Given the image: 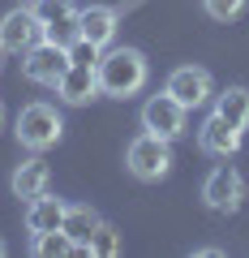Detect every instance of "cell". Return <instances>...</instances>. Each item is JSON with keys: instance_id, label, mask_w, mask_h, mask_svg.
Listing matches in <instances>:
<instances>
[{"instance_id": "1", "label": "cell", "mask_w": 249, "mask_h": 258, "mask_svg": "<svg viewBox=\"0 0 249 258\" xmlns=\"http://www.w3.org/2000/svg\"><path fill=\"white\" fill-rule=\"evenodd\" d=\"M95 74H99V95H108V99H129V95H138L146 86L150 60H146L142 47H103Z\"/></svg>"}, {"instance_id": "2", "label": "cell", "mask_w": 249, "mask_h": 258, "mask_svg": "<svg viewBox=\"0 0 249 258\" xmlns=\"http://www.w3.org/2000/svg\"><path fill=\"white\" fill-rule=\"evenodd\" d=\"M13 134H18V147H22V151L43 155V151H52L56 142L65 138V120H60V112H56L52 103L35 99V103H26V108L18 112Z\"/></svg>"}, {"instance_id": "3", "label": "cell", "mask_w": 249, "mask_h": 258, "mask_svg": "<svg viewBox=\"0 0 249 258\" xmlns=\"http://www.w3.org/2000/svg\"><path fill=\"white\" fill-rule=\"evenodd\" d=\"M125 172H129L133 181H146V185L163 181V176L172 172V142L142 129L138 138L125 147Z\"/></svg>"}, {"instance_id": "4", "label": "cell", "mask_w": 249, "mask_h": 258, "mask_svg": "<svg viewBox=\"0 0 249 258\" xmlns=\"http://www.w3.org/2000/svg\"><path fill=\"white\" fill-rule=\"evenodd\" d=\"M69 43H56V39H39L35 47H26L22 52V78L26 82H35V86H52L56 91V82L65 78V69H69Z\"/></svg>"}, {"instance_id": "5", "label": "cell", "mask_w": 249, "mask_h": 258, "mask_svg": "<svg viewBox=\"0 0 249 258\" xmlns=\"http://www.w3.org/2000/svg\"><path fill=\"white\" fill-rule=\"evenodd\" d=\"M245 198H249V185H245V176H240L232 164H219V168L206 172V181H202V203L211 207L215 215H236L240 207H245Z\"/></svg>"}, {"instance_id": "6", "label": "cell", "mask_w": 249, "mask_h": 258, "mask_svg": "<svg viewBox=\"0 0 249 258\" xmlns=\"http://www.w3.org/2000/svg\"><path fill=\"white\" fill-rule=\"evenodd\" d=\"M163 91L172 95L181 108H206V103L215 99V78H211V69H202V64H176L172 74H168V82H163Z\"/></svg>"}, {"instance_id": "7", "label": "cell", "mask_w": 249, "mask_h": 258, "mask_svg": "<svg viewBox=\"0 0 249 258\" xmlns=\"http://www.w3.org/2000/svg\"><path fill=\"white\" fill-rule=\"evenodd\" d=\"M185 125H189V108H181L168 91H163V95H150V99L142 103V129L155 134V138L176 142V138L185 134Z\"/></svg>"}, {"instance_id": "8", "label": "cell", "mask_w": 249, "mask_h": 258, "mask_svg": "<svg viewBox=\"0 0 249 258\" xmlns=\"http://www.w3.org/2000/svg\"><path fill=\"white\" fill-rule=\"evenodd\" d=\"M39 39H43V26H39V18H35L30 5H18V9H9L0 18V52L5 56H22L26 47H35Z\"/></svg>"}, {"instance_id": "9", "label": "cell", "mask_w": 249, "mask_h": 258, "mask_svg": "<svg viewBox=\"0 0 249 258\" xmlns=\"http://www.w3.org/2000/svg\"><path fill=\"white\" fill-rule=\"evenodd\" d=\"M116 30H120V13L112 5H82L77 9V30L73 39H86L95 47H112L116 43Z\"/></svg>"}, {"instance_id": "10", "label": "cell", "mask_w": 249, "mask_h": 258, "mask_svg": "<svg viewBox=\"0 0 249 258\" xmlns=\"http://www.w3.org/2000/svg\"><path fill=\"white\" fill-rule=\"evenodd\" d=\"M39 18V26H43V39H56V43H69L77 30V0H35L30 5Z\"/></svg>"}, {"instance_id": "11", "label": "cell", "mask_w": 249, "mask_h": 258, "mask_svg": "<svg viewBox=\"0 0 249 258\" xmlns=\"http://www.w3.org/2000/svg\"><path fill=\"white\" fill-rule=\"evenodd\" d=\"M240 138H245V134H236L223 116H215V112H211V116L202 120V129H198V151L211 155V159H228V155H236V151H240Z\"/></svg>"}, {"instance_id": "12", "label": "cell", "mask_w": 249, "mask_h": 258, "mask_svg": "<svg viewBox=\"0 0 249 258\" xmlns=\"http://www.w3.org/2000/svg\"><path fill=\"white\" fill-rule=\"evenodd\" d=\"M56 95H60V103H69V108H86L91 99H99V74L86 69V64H69L65 78L56 82Z\"/></svg>"}, {"instance_id": "13", "label": "cell", "mask_w": 249, "mask_h": 258, "mask_svg": "<svg viewBox=\"0 0 249 258\" xmlns=\"http://www.w3.org/2000/svg\"><path fill=\"white\" fill-rule=\"evenodd\" d=\"M65 207L69 203H60L56 194H35V198H26V232L30 237H39V232H52V228H60L65 224Z\"/></svg>"}, {"instance_id": "14", "label": "cell", "mask_w": 249, "mask_h": 258, "mask_svg": "<svg viewBox=\"0 0 249 258\" xmlns=\"http://www.w3.org/2000/svg\"><path fill=\"white\" fill-rule=\"evenodd\" d=\"M13 194L18 198H35V194H43L47 185H52V168H47V159L43 155H35L30 151V159H22L18 168H13Z\"/></svg>"}, {"instance_id": "15", "label": "cell", "mask_w": 249, "mask_h": 258, "mask_svg": "<svg viewBox=\"0 0 249 258\" xmlns=\"http://www.w3.org/2000/svg\"><path fill=\"white\" fill-rule=\"evenodd\" d=\"M215 116H223L236 134L249 129V86H228L215 95Z\"/></svg>"}, {"instance_id": "16", "label": "cell", "mask_w": 249, "mask_h": 258, "mask_svg": "<svg viewBox=\"0 0 249 258\" xmlns=\"http://www.w3.org/2000/svg\"><path fill=\"white\" fill-rule=\"evenodd\" d=\"M99 224H103V215L95 211L91 203H69V207H65V224H60V228H65L69 237L86 249V241H91V232L99 228Z\"/></svg>"}, {"instance_id": "17", "label": "cell", "mask_w": 249, "mask_h": 258, "mask_svg": "<svg viewBox=\"0 0 249 258\" xmlns=\"http://www.w3.org/2000/svg\"><path fill=\"white\" fill-rule=\"evenodd\" d=\"M30 254H39V258H60V254H82V245H77L65 228H52V232L30 237Z\"/></svg>"}, {"instance_id": "18", "label": "cell", "mask_w": 249, "mask_h": 258, "mask_svg": "<svg viewBox=\"0 0 249 258\" xmlns=\"http://www.w3.org/2000/svg\"><path fill=\"white\" fill-rule=\"evenodd\" d=\"M120 249H125V237H120V228L103 220L99 228L91 232V241H86V249H82V254H91V258H116Z\"/></svg>"}, {"instance_id": "19", "label": "cell", "mask_w": 249, "mask_h": 258, "mask_svg": "<svg viewBox=\"0 0 249 258\" xmlns=\"http://www.w3.org/2000/svg\"><path fill=\"white\" fill-rule=\"evenodd\" d=\"M245 5L249 0H202L206 18H215V22H236L240 13H245Z\"/></svg>"}, {"instance_id": "20", "label": "cell", "mask_w": 249, "mask_h": 258, "mask_svg": "<svg viewBox=\"0 0 249 258\" xmlns=\"http://www.w3.org/2000/svg\"><path fill=\"white\" fill-rule=\"evenodd\" d=\"M99 56H103V47L86 43V39H69V60H73V64H86V69H99Z\"/></svg>"}, {"instance_id": "21", "label": "cell", "mask_w": 249, "mask_h": 258, "mask_svg": "<svg viewBox=\"0 0 249 258\" xmlns=\"http://www.w3.org/2000/svg\"><path fill=\"white\" fill-rule=\"evenodd\" d=\"M5 254H9V245H5V237H0V258H5Z\"/></svg>"}, {"instance_id": "22", "label": "cell", "mask_w": 249, "mask_h": 258, "mask_svg": "<svg viewBox=\"0 0 249 258\" xmlns=\"http://www.w3.org/2000/svg\"><path fill=\"white\" fill-rule=\"evenodd\" d=\"M0 129H5V103H0Z\"/></svg>"}]
</instances>
